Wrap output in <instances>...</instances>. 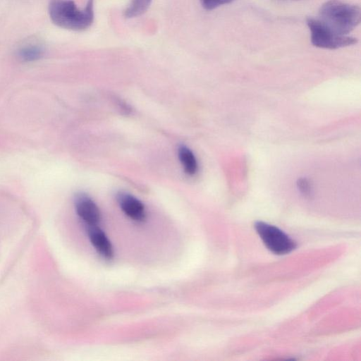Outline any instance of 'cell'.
<instances>
[{
  "mask_svg": "<svg viewBox=\"0 0 361 361\" xmlns=\"http://www.w3.org/2000/svg\"><path fill=\"white\" fill-rule=\"evenodd\" d=\"M49 14L57 26L73 31L89 28L94 20V0H87L84 8H79L72 0H51Z\"/></svg>",
  "mask_w": 361,
  "mask_h": 361,
  "instance_id": "6da1fadb",
  "label": "cell"
},
{
  "mask_svg": "<svg viewBox=\"0 0 361 361\" xmlns=\"http://www.w3.org/2000/svg\"><path fill=\"white\" fill-rule=\"evenodd\" d=\"M318 18L332 31L347 35L360 23V8L341 0H329L322 5Z\"/></svg>",
  "mask_w": 361,
  "mask_h": 361,
  "instance_id": "7a4b0ae2",
  "label": "cell"
},
{
  "mask_svg": "<svg viewBox=\"0 0 361 361\" xmlns=\"http://www.w3.org/2000/svg\"><path fill=\"white\" fill-rule=\"evenodd\" d=\"M307 24L310 31L311 42L314 47L336 49L351 46L357 42V39L355 37L336 34L318 18H307Z\"/></svg>",
  "mask_w": 361,
  "mask_h": 361,
  "instance_id": "3957f363",
  "label": "cell"
},
{
  "mask_svg": "<svg viewBox=\"0 0 361 361\" xmlns=\"http://www.w3.org/2000/svg\"><path fill=\"white\" fill-rule=\"evenodd\" d=\"M255 228L266 247L276 255L289 253L297 246L295 240L273 225L257 221Z\"/></svg>",
  "mask_w": 361,
  "mask_h": 361,
  "instance_id": "277c9868",
  "label": "cell"
},
{
  "mask_svg": "<svg viewBox=\"0 0 361 361\" xmlns=\"http://www.w3.org/2000/svg\"><path fill=\"white\" fill-rule=\"evenodd\" d=\"M74 202L77 214L87 226H95L99 223L101 219L99 209L88 195L78 194Z\"/></svg>",
  "mask_w": 361,
  "mask_h": 361,
  "instance_id": "5b68a950",
  "label": "cell"
},
{
  "mask_svg": "<svg viewBox=\"0 0 361 361\" xmlns=\"http://www.w3.org/2000/svg\"><path fill=\"white\" fill-rule=\"evenodd\" d=\"M117 201L126 215L136 221H142L146 217L143 204L133 195L121 192L117 195Z\"/></svg>",
  "mask_w": 361,
  "mask_h": 361,
  "instance_id": "8992f818",
  "label": "cell"
},
{
  "mask_svg": "<svg viewBox=\"0 0 361 361\" xmlns=\"http://www.w3.org/2000/svg\"><path fill=\"white\" fill-rule=\"evenodd\" d=\"M87 233L92 245L97 252L106 259H111L114 255L113 247L104 231L97 225L88 226Z\"/></svg>",
  "mask_w": 361,
  "mask_h": 361,
  "instance_id": "52a82bcc",
  "label": "cell"
},
{
  "mask_svg": "<svg viewBox=\"0 0 361 361\" xmlns=\"http://www.w3.org/2000/svg\"><path fill=\"white\" fill-rule=\"evenodd\" d=\"M178 154L185 172L190 176L195 175L198 170V164L190 149L185 145H180L178 149Z\"/></svg>",
  "mask_w": 361,
  "mask_h": 361,
  "instance_id": "ba28073f",
  "label": "cell"
},
{
  "mask_svg": "<svg viewBox=\"0 0 361 361\" xmlns=\"http://www.w3.org/2000/svg\"><path fill=\"white\" fill-rule=\"evenodd\" d=\"M152 0H130L128 6L123 11L126 18H133L145 13L149 8Z\"/></svg>",
  "mask_w": 361,
  "mask_h": 361,
  "instance_id": "9c48e42d",
  "label": "cell"
},
{
  "mask_svg": "<svg viewBox=\"0 0 361 361\" xmlns=\"http://www.w3.org/2000/svg\"><path fill=\"white\" fill-rule=\"evenodd\" d=\"M44 54L42 47L37 44H29L20 48L18 57L23 61L32 62L40 59Z\"/></svg>",
  "mask_w": 361,
  "mask_h": 361,
  "instance_id": "30bf717a",
  "label": "cell"
},
{
  "mask_svg": "<svg viewBox=\"0 0 361 361\" xmlns=\"http://www.w3.org/2000/svg\"><path fill=\"white\" fill-rule=\"evenodd\" d=\"M202 6L206 10H213L220 6L228 4L234 0H200Z\"/></svg>",
  "mask_w": 361,
  "mask_h": 361,
  "instance_id": "8fae6325",
  "label": "cell"
},
{
  "mask_svg": "<svg viewBox=\"0 0 361 361\" xmlns=\"http://www.w3.org/2000/svg\"><path fill=\"white\" fill-rule=\"evenodd\" d=\"M297 186L303 195L309 197L311 195V185L307 178H299L297 181Z\"/></svg>",
  "mask_w": 361,
  "mask_h": 361,
  "instance_id": "7c38bea8",
  "label": "cell"
}]
</instances>
